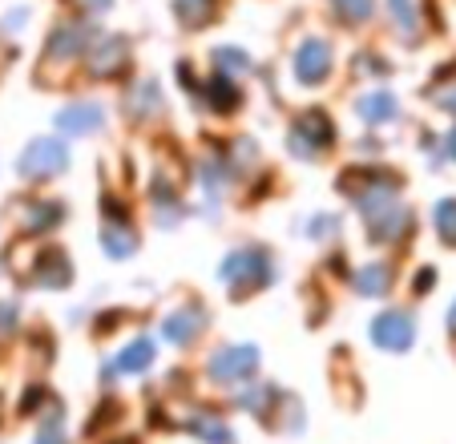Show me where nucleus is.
I'll list each match as a JSON object with an SVG mask.
<instances>
[{"label": "nucleus", "mask_w": 456, "mask_h": 444, "mask_svg": "<svg viewBox=\"0 0 456 444\" xmlns=\"http://www.w3.org/2000/svg\"><path fill=\"white\" fill-rule=\"evenodd\" d=\"M255 367H258V351L247 348V343H239V348L215 351V359H210V376H215L218 384H242V380L255 376Z\"/></svg>", "instance_id": "nucleus-1"}, {"label": "nucleus", "mask_w": 456, "mask_h": 444, "mask_svg": "<svg viewBox=\"0 0 456 444\" xmlns=\"http://www.w3.org/2000/svg\"><path fill=\"white\" fill-rule=\"evenodd\" d=\"M267 275H271V263H267V255H258V251H234L223 263V283H231L234 291L258 287V283H267Z\"/></svg>", "instance_id": "nucleus-2"}, {"label": "nucleus", "mask_w": 456, "mask_h": 444, "mask_svg": "<svg viewBox=\"0 0 456 444\" xmlns=\"http://www.w3.org/2000/svg\"><path fill=\"white\" fill-rule=\"evenodd\" d=\"M291 150L299 158H311V154H319V150H328L331 145V121L323 118V113H303L299 121H295V129H291Z\"/></svg>", "instance_id": "nucleus-3"}, {"label": "nucleus", "mask_w": 456, "mask_h": 444, "mask_svg": "<svg viewBox=\"0 0 456 444\" xmlns=\"http://www.w3.org/2000/svg\"><path fill=\"white\" fill-rule=\"evenodd\" d=\"M331 73V45L319 41V37H311V41H303L299 49H295V78L303 81V86H315V81H323Z\"/></svg>", "instance_id": "nucleus-4"}, {"label": "nucleus", "mask_w": 456, "mask_h": 444, "mask_svg": "<svg viewBox=\"0 0 456 444\" xmlns=\"http://www.w3.org/2000/svg\"><path fill=\"white\" fill-rule=\"evenodd\" d=\"M371 335H376L379 348H392V351H404L408 343H412L416 327H412V316H404V311H384V316L371 324Z\"/></svg>", "instance_id": "nucleus-5"}, {"label": "nucleus", "mask_w": 456, "mask_h": 444, "mask_svg": "<svg viewBox=\"0 0 456 444\" xmlns=\"http://www.w3.org/2000/svg\"><path fill=\"white\" fill-rule=\"evenodd\" d=\"M65 162H69V154H65L61 142H37V145H28V154L20 158V170L33 174V178H49V174L65 170Z\"/></svg>", "instance_id": "nucleus-6"}, {"label": "nucleus", "mask_w": 456, "mask_h": 444, "mask_svg": "<svg viewBox=\"0 0 456 444\" xmlns=\"http://www.w3.org/2000/svg\"><path fill=\"white\" fill-rule=\"evenodd\" d=\"M121 65H126V41H121V37H102V45H97L94 57H89V69H94L97 78H110Z\"/></svg>", "instance_id": "nucleus-7"}, {"label": "nucleus", "mask_w": 456, "mask_h": 444, "mask_svg": "<svg viewBox=\"0 0 456 444\" xmlns=\"http://www.w3.org/2000/svg\"><path fill=\"white\" fill-rule=\"evenodd\" d=\"M199 332H202V316H199V311H190V308L186 311H174V316L162 319V335L170 343H178V348H182V343H190Z\"/></svg>", "instance_id": "nucleus-8"}, {"label": "nucleus", "mask_w": 456, "mask_h": 444, "mask_svg": "<svg viewBox=\"0 0 456 444\" xmlns=\"http://www.w3.org/2000/svg\"><path fill=\"white\" fill-rule=\"evenodd\" d=\"M360 118L368 126H384V121L396 118V97L387 94V89H376V94H363L360 97Z\"/></svg>", "instance_id": "nucleus-9"}, {"label": "nucleus", "mask_w": 456, "mask_h": 444, "mask_svg": "<svg viewBox=\"0 0 456 444\" xmlns=\"http://www.w3.org/2000/svg\"><path fill=\"white\" fill-rule=\"evenodd\" d=\"M57 126L65 134H89V129L102 126V110L97 105H69V110L57 118Z\"/></svg>", "instance_id": "nucleus-10"}, {"label": "nucleus", "mask_w": 456, "mask_h": 444, "mask_svg": "<svg viewBox=\"0 0 456 444\" xmlns=\"http://www.w3.org/2000/svg\"><path fill=\"white\" fill-rule=\"evenodd\" d=\"M387 21L404 37H416V29H420V4L416 0H387Z\"/></svg>", "instance_id": "nucleus-11"}, {"label": "nucleus", "mask_w": 456, "mask_h": 444, "mask_svg": "<svg viewBox=\"0 0 456 444\" xmlns=\"http://www.w3.org/2000/svg\"><path fill=\"white\" fill-rule=\"evenodd\" d=\"M150 359H154V343H150V340H134L126 351H121L118 367H121V372H142V367H150Z\"/></svg>", "instance_id": "nucleus-12"}, {"label": "nucleus", "mask_w": 456, "mask_h": 444, "mask_svg": "<svg viewBox=\"0 0 456 444\" xmlns=\"http://www.w3.org/2000/svg\"><path fill=\"white\" fill-rule=\"evenodd\" d=\"M215 9H218V0H178V17L186 25H207L215 17Z\"/></svg>", "instance_id": "nucleus-13"}, {"label": "nucleus", "mask_w": 456, "mask_h": 444, "mask_svg": "<svg viewBox=\"0 0 456 444\" xmlns=\"http://www.w3.org/2000/svg\"><path fill=\"white\" fill-rule=\"evenodd\" d=\"M81 29L77 25H69V29H57L53 33V41H49V57H73L77 53V45H81Z\"/></svg>", "instance_id": "nucleus-14"}, {"label": "nucleus", "mask_w": 456, "mask_h": 444, "mask_svg": "<svg viewBox=\"0 0 456 444\" xmlns=\"http://www.w3.org/2000/svg\"><path fill=\"white\" fill-rule=\"evenodd\" d=\"M207 94H210V102H215V110H234V105H239V86H234L231 78H215L207 86Z\"/></svg>", "instance_id": "nucleus-15"}, {"label": "nucleus", "mask_w": 456, "mask_h": 444, "mask_svg": "<svg viewBox=\"0 0 456 444\" xmlns=\"http://www.w3.org/2000/svg\"><path fill=\"white\" fill-rule=\"evenodd\" d=\"M387 267H363L360 275H355V287L363 291V295H379V291H387Z\"/></svg>", "instance_id": "nucleus-16"}, {"label": "nucleus", "mask_w": 456, "mask_h": 444, "mask_svg": "<svg viewBox=\"0 0 456 444\" xmlns=\"http://www.w3.org/2000/svg\"><path fill=\"white\" fill-rule=\"evenodd\" d=\"M331 4H336L344 25H360V21L371 17V0H331Z\"/></svg>", "instance_id": "nucleus-17"}, {"label": "nucleus", "mask_w": 456, "mask_h": 444, "mask_svg": "<svg viewBox=\"0 0 456 444\" xmlns=\"http://www.w3.org/2000/svg\"><path fill=\"white\" fill-rule=\"evenodd\" d=\"M436 231H440V239L456 247V198L436 206Z\"/></svg>", "instance_id": "nucleus-18"}, {"label": "nucleus", "mask_w": 456, "mask_h": 444, "mask_svg": "<svg viewBox=\"0 0 456 444\" xmlns=\"http://www.w3.org/2000/svg\"><path fill=\"white\" fill-rule=\"evenodd\" d=\"M194 428H199V432L207 436L210 444H231V428L215 424V420H210V416H199V420H194Z\"/></svg>", "instance_id": "nucleus-19"}, {"label": "nucleus", "mask_w": 456, "mask_h": 444, "mask_svg": "<svg viewBox=\"0 0 456 444\" xmlns=\"http://www.w3.org/2000/svg\"><path fill=\"white\" fill-rule=\"evenodd\" d=\"M105 243H110V255H129V251H134V243H138V239H134V231H129V234H121V231H113V226H110V231H105Z\"/></svg>", "instance_id": "nucleus-20"}, {"label": "nucleus", "mask_w": 456, "mask_h": 444, "mask_svg": "<svg viewBox=\"0 0 456 444\" xmlns=\"http://www.w3.org/2000/svg\"><path fill=\"white\" fill-rule=\"evenodd\" d=\"M215 61H218V69H223V73H234V69H247V57H242L239 49H218V53H215Z\"/></svg>", "instance_id": "nucleus-21"}, {"label": "nucleus", "mask_w": 456, "mask_h": 444, "mask_svg": "<svg viewBox=\"0 0 456 444\" xmlns=\"http://www.w3.org/2000/svg\"><path fill=\"white\" fill-rule=\"evenodd\" d=\"M37 444H65V440H61V436L49 428V432H41V440H37Z\"/></svg>", "instance_id": "nucleus-22"}, {"label": "nucleus", "mask_w": 456, "mask_h": 444, "mask_svg": "<svg viewBox=\"0 0 456 444\" xmlns=\"http://www.w3.org/2000/svg\"><path fill=\"white\" fill-rule=\"evenodd\" d=\"M86 9H110V0H81Z\"/></svg>", "instance_id": "nucleus-23"}, {"label": "nucleus", "mask_w": 456, "mask_h": 444, "mask_svg": "<svg viewBox=\"0 0 456 444\" xmlns=\"http://www.w3.org/2000/svg\"><path fill=\"white\" fill-rule=\"evenodd\" d=\"M448 327H452V335H456V308H452V316H448Z\"/></svg>", "instance_id": "nucleus-24"}, {"label": "nucleus", "mask_w": 456, "mask_h": 444, "mask_svg": "<svg viewBox=\"0 0 456 444\" xmlns=\"http://www.w3.org/2000/svg\"><path fill=\"white\" fill-rule=\"evenodd\" d=\"M448 145H452V154H456V129H452V134H448Z\"/></svg>", "instance_id": "nucleus-25"}]
</instances>
